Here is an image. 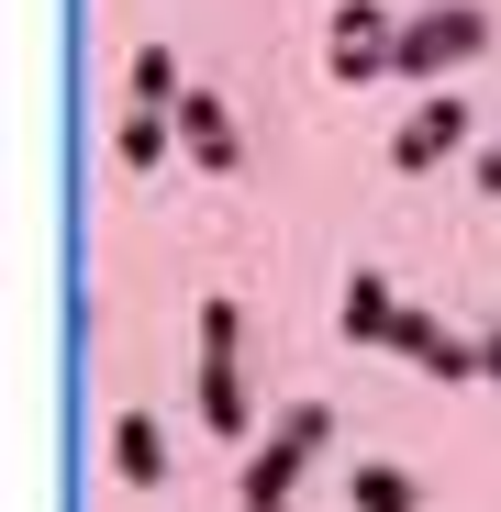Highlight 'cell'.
Here are the masks:
<instances>
[{"label": "cell", "instance_id": "6da1fadb", "mask_svg": "<svg viewBox=\"0 0 501 512\" xmlns=\"http://www.w3.org/2000/svg\"><path fill=\"white\" fill-rule=\"evenodd\" d=\"M334 446V401H290V412H268V435L257 446H245V479H234V501H290L301 490V468Z\"/></svg>", "mask_w": 501, "mask_h": 512}, {"label": "cell", "instance_id": "7a4b0ae2", "mask_svg": "<svg viewBox=\"0 0 501 512\" xmlns=\"http://www.w3.org/2000/svg\"><path fill=\"white\" fill-rule=\"evenodd\" d=\"M212 435H257V390H245V312L234 301H201V379H190Z\"/></svg>", "mask_w": 501, "mask_h": 512}, {"label": "cell", "instance_id": "3957f363", "mask_svg": "<svg viewBox=\"0 0 501 512\" xmlns=\"http://www.w3.org/2000/svg\"><path fill=\"white\" fill-rule=\"evenodd\" d=\"M490 45V12L479 0H435V12H412L401 45H390V78H424V90H446V67Z\"/></svg>", "mask_w": 501, "mask_h": 512}, {"label": "cell", "instance_id": "277c9868", "mask_svg": "<svg viewBox=\"0 0 501 512\" xmlns=\"http://www.w3.org/2000/svg\"><path fill=\"white\" fill-rule=\"evenodd\" d=\"M390 45H401V23L379 12V0H334V23H323V67H334V90L390 78Z\"/></svg>", "mask_w": 501, "mask_h": 512}, {"label": "cell", "instance_id": "5b68a950", "mask_svg": "<svg viewBox=\"0 0 501 512\" xmlns=\"http://www.w3.org/2000/svg\"><path fill=\"white\" fill-rule=\"evenodd\" d=\"M457 145H468V101H457V90H424V101H412V123L390 134V167H401V179H435Z\"/></svg>", "mask_w": 501, "mask_h": 512}, {"label": "cell", "instance_id": "8992f818", "mask_svg": "<svg viewBox=\"0 0 501 512\" xmlns=\"http://www.w3.org/2000/svg\"><path fill=\"white\" fill-rule=\"evenodd\" d=\"M179 156L201 167V179H234V167H245V134H234V112H223L212 90L179 101Z\"/></svg>", "mask_w": 501, "mask_h": 512}, {"label": "cell", "instance_id": "52a82bcc", "mask_svg": "<svg viewBox=\"0 0 501 512\" xmlns=\"http://www.w3.org/2000/svg\"><path fill=\"white\" fill-rule=\"evenodd\" d=\"M390 357H412L424 379H479V346H468V334H446L435 312H412V301H401V323H390Z\"/></svg>", "mask_w": 501, "mask_h": 512}, {"label": "cell", "instance_id": "ba28073f", "mask_svg": "<svg viewBox=\"0 0 501 512\" xmlns=\"http://www.w3.org/2000/svg\"><path fill=\"white\" fill-rule=\"evenodd\" d=\"M112 479L123 490H167V423L156 412H112Z\"/></svg>", "mask_w": 501, "mask_h": 512}, {"label": "cell", "instance_id": "9c48e42d", "mask_svg": "<svg viewBox=\"0 0 501 512\" xmlns=\"http://www.w3.org/2000/svg\"><path fill=\"white\" fill-rule=\"evenodd\" d=\"M390 323H401V290H390L379 268H357L346 301H334V334H346V346H390Z\"/></svg>", "mask_w": 501, "mask_h": 512}, {"label": "cell", "instance_id": "30bf717a", "mask_svg": "<svg viewBox=\"0 0 501 512\" xmlns=\"http://www.w3.org/2000/svg\"><path fill=\"white\" fill-rule=\"evenodd\" d=\"M167 156H179V112H123L112 123V167L145 179V167H167Z\"/></svg>", "mask_w": 501, "mask_h": 512}, {"label": "cell", "instance_id": "8fae6325", "mask_svg": "<svg viewBox=\"0 0 501 512\" xmlns=\"http://www.w3.org/2000/svg\"><path fill=\"white\" fill-rule=\"evenodd\" d=\"M346 501H357V512H424V479L390 468V457H357V468H346Z\"/></svg>", "mask_w": 501, "mask_h": 512}, {"label": "cell", "instance_id": "7c38bea8", "mask_svg": "<svg viewBox=\"0 0 501 512\" xmlns=\"http://www.w3.org/2000/svg\"><path fill=\"white\" fill-rule=\"evenodd\" d=\"M123 90H134V112H179V101H190V78H179V56H167V45H134Z\"/></svg>", "mask_w": 501, "mask_h": 512}, {"label": "cell", "instance_id": "4fadbf2b", "mask_svg": "<svg viewBox=\"0 0 501 512\" xmlns=\"http://www.w3.org/2000/svg\"><path fill=\"white\" fill-rule=\"evenodd\" d=\"M479 379H501V312H490V334H479Z\"/></svg>", "mask_w": 501, "mask_h": 512}, {"label": "cell", "instance_id": "5bb4252c", "mask_svg": "<svg viewBox=\"0 0 501 512\" xmlns=\"http://www.w3.org/2000/svg\"><path fill=\"white\" fill-rule=\"evenodd\" d=\"M479 190H490V201H501V145H490V156H479Z\"/></svg>", "mask_w": 501, "mask_h": 512}, {"label": "cell", "instance_id": "9a60e30c", "mask_svg": "<svg viewBox=\"0 0 501 512\" xmlns=\"http://www.w3.org/2000/svg\"><path fill=\"white\" fill-rule=\"evenodd\" d=\"M234 512H257V501H234ZM268 512H290V501H268Z\"/></svg>", "mask_w": 501, "mask_h": 512}]
</instances>
